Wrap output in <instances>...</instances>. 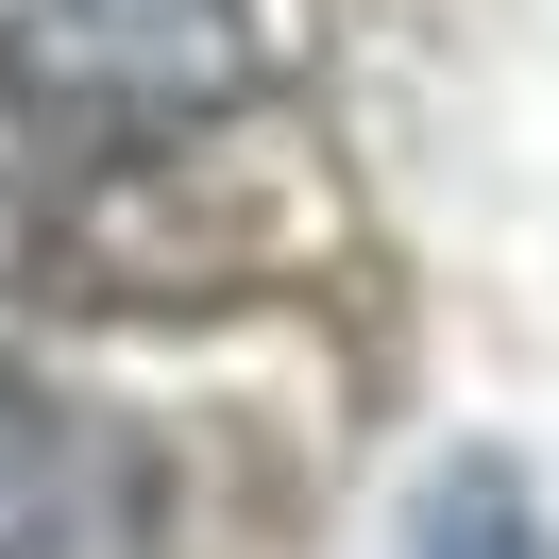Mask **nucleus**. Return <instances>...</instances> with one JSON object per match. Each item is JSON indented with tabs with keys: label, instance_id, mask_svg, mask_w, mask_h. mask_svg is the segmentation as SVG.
<instances>
[{
	"label": "nucleus",
	"instance_id": "obj_1",
	"mask_svg": "<svg viewBox=\"0 0 559 559\" xmlns=\"http://www.w3.org/2000/svg\"><path fill=\"white\" fill-rule=\"evenodd\" d=\"M238 85H254L238 0H17V103L85 119V136H170Z\"/></svg>",
	"mask_w": 559,
	"mask_h": 559
},
{
	"label": "nucleus",
	"instance_id": "obj_2",
	"mask_svg": "<svg viewBox=\"0 0 559 559\" xmlns=\"http://www.w3.org/2000/svg\"><path fill=\"white\" fill-rule=\"evenodd\" d=\"M136 543V457L51 390H0V559H119Z\"/></svg>",
	"mask_w": 559,
	"mask_h": 559
},
{
	"label": "nucleus",
	"instance_id": "obj_3",
	"mask_svg": "<svg viewBox=\"0 0 559 559\" xmlns=\"http://www.w3.org/2000/svg\"><path fill=\"white\" fill-rule=\"evenodd\" d=\"M407 559H559V525H543V491H525L509 457H457L407 509Z\"/></svg>",
	"mask_w": 559,
	"mask_h": 559
}]
</instances>
